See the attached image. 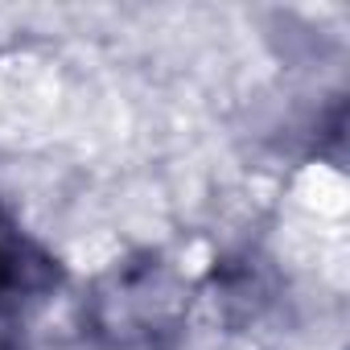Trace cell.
Listing matches in <instances>:
<instances>
[{"mask_svg": "<svg viewBox=\"0 0 350 350\" xmlns=\"http://www.w3.org/2000/svg\"><path fill=\"white\" fill-rule=\"evenodd\" d=\"M21 297L0 293V350H25V317H21Z\"/></svg>", "mask_w": 350, "mask_h": 350, "instance_id": "obj_1", "label": "cell"}]
</instances>
